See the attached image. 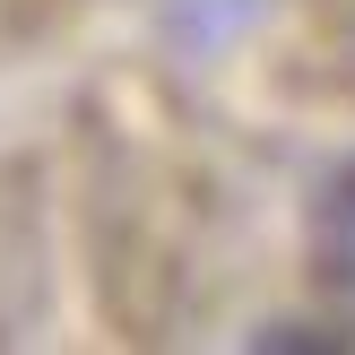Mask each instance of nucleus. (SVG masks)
<instances>
[{
    "label": "nucleus",
    "instance_id": "obj_1",
    "mask_svg": "<svg viewBox=\"0 0 355 355\" xmlns=\"http://www.w3.org/2000/svg\"><path fill=\"white\" fill-rule=\"evenodd\" d=\"M321 277L355 304V156L329 173V191H321Z\"/></svg>",
    "mask_w": 355,
    "mask_h": 355
},
{
    "label": "nucleus",
    "instance_id": "obj_2",
    "mask_svg": "<svg viewBox=\"0 0 355 355\" xmlns=\"http://www.w3.org/2000/svg\"><path fill=\"white\" fill-rule=\"evenodd\" d=\"M182 9H191V17H243L252 0H182Z\"/></svg>",
    "mask_w": 355,
    "mask_h": 355
}]
</instances>
